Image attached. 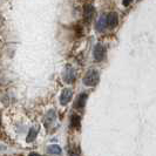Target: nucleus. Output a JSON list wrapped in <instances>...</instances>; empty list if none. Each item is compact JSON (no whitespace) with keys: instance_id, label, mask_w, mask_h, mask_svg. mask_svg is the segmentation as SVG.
<instances>
[{"instance_id":"obj_1","label":"nucleus","mask_w":156,"mask_h":156,"mask_svg":"<svg viewBox=\"0 0 156 156\" xmlns=\"http://www.w3.org/2000/svg\"><path fill=\"white\" fill-rule=\"evenodd\" d=\"M99 79H100V75L98 73V70L95 69H89L88 73L86 74V76L83 79V83L86 86H95L98 82H99Z\"/></svg>"},{"instance_id":"obj_2","label":"nucleus","mask_w":156,"mask_h":156,"mask_svg":"<svg viewBox=\"0 0 156 156\" xmlns=\"http://www.w3.org/2000/svg\"><path fill=\"white\" fill-rule=\"evenodd\" d=\"M105 56H106V47L101 44H98L94 48V59L96 61H102Z\"/></svg>"},{"instance_id":"obj_3","label":"nucleus","mask_w":156,"mask_h":156,"mask_svg":"<svg viewBox=\"0 0 156 156\" xmlns=\"http://www.w3.org/2000/svg\"><path fill=\"white\" fill-rule=\"evenodd\" d=\"M63 80L67 83H72L75 80V72H74V69L72 68V66H69V65L66 67V69L63 72Z\"/></svg>"},{"instance_id":"obj_4","label":"nucleus","mask_w":156,"mask_h":156,"mask_svg":"<svg viewBox=\"0 0 156 156\" xmlns=\"http://www.w3.org/2000/svg\"><path fill=\"white\" fill-rule=\"evenodd\" d=\"M72 98H73L72 90L70 89H63L61 95H60V103L61 105H67L72 100Z\"/></svg>"},{"instance_id":"obj_5","label":"nucleus","mask_w":156,"mask_h":156,"mask_svg":"<svg viewBox=\"0 0 156 156\" xmlns=\"http://www.w3.org/2000/svg\"><path fill=\"white\" fill-rule=\"evenodd\" d=\"M93 16H94V7L92 5H86L85 9H83V16H85L87 23H89L92 20Z\"/></svg>"},{"instance_id":"obj_6","label":"nucleus","mask_w":156,"mask_h":156,"mask_svg":"<svg viewBox=\"0 0 156 156\" xmlns=\"http://www.w3.org/2000/svg\"><path fill=\"white\" fill-rule=\"evenodd\" d=\"M107 21H108V26H110L113 28V27H115L119 23V16L115 12H112V13H109L107 16Z\"/></svg>"},{"instance_id":"obj_7","label":"nucleus","mask_w":156,"mask_h":156,"mask_svg":"<svg viewBox=\"0 0 156 156\" xmlns=\"http://www.w3.org/2000/svg\"><path fill=\"white\" fill-rule=\"evenodd\" d=\"M87 95L86 93H82L79 95L78 100H76V108L79 109H82L83 107H85V105H86V101H87Z\"/></svg>"},{"instance_id":"obj_8","label":"nucleus","mask_w":156,"mask_h":156,"mask_svg":"<svg viewBox=\"0 0 156 156\" xmlns=\"http://www.w3.org/2000/svg\"><path fill=\"white\" fill-rule=\"evenodd\" d=\"M108 25V21H107V16H101L99 20H98V23H96V28L99 31H102L106 28V26Z\"/></svg>"},{"instance_id":"obj_9","label":"nucleus","mask_w":156,"mask_h":156,"mask_svg":"<svg viewBox=\"0 0 156 156\" xmlns=\"http://www.w3.org/2000/svg\"><path fill=\"white\" fill-rule=\"evenodd\" d=\"M47 151L52 155H60L61 154V148L58 146V144H51L48 148H47Z\"/></svg>"},{"instance_id":"obj_10","label":"nucleus","mask_w":156,"mask_h":156,"mask_svg":"<svg viewBox=\"0 0 156 156\" xmlns=\"http://www.w3.org/2000/svg\"><path fill=\"white\" fill-rule=\"evenodd\" d=\"M55 112L54 110H49L48 113H47L46 115V120H45V125L46 126H49L51 123H52V121H54L55 120Z\"/></svg>"},{"instance_id":"obj_11","label":"nucleus","mask_w":156,"mask_h":156,"mask_svg":"<svg viewBox=\"0 0 156 156\" xmlns=\"http://www.w3.org/2000/svg\"><path fill=\"white\" fill-rule=\"evenodd\" d=\"M37 129L35 128H31L30 129V132H28V135H27V142H33V141L35 140V137H37Z\"/></svg>"},{"instance_id":"obj_12","label":"nucleus","mask_w":156,"mask_h":156,"mask_svg":"<svg viewBox=\"0 0 156 156\" xmlns=\"http://www.w3.org/2000/svg\"><path fill=\"white\" fill-rule=\"evenodd\" d=\"M70 125H72V127L79 128V127H80V116L76 115V114L72 115V119H70Z\"/></svg>"},{"instance_id":"obj_13","label":"nucleus","mask_w":156,"mask_h":156,"mask_svg":"<svg viewBox=\"0 0 156 156\" xmlns=\"http://www.w3.org/2000/svg\"><path fill=\"white\" fill-rule=\"evenodd\" d=\"M69 154L70 156H80V149H79L78 146H74L73 149H70Z\"/></svg>"},{"instance_id":"obj_14","label":"nucleus","mask_w":156,"mask_h":156,"mask_svg":"<svg viewBox=\"0 0 156 156\" xmlns=\"http://www.w3.org/2000/svg\"><path fill=\"white\" fill-rule=\"evenodd\" d=\"M132 2H133V0H123V5L125 6H129Z\"/></svg>"},{"instance_id":"obj_15","label":"nucleus","mask_w":156,"mask_h":156,"mask_svg":"<svg viewBox=\"0 0 156 156\" xmlns=\"http://www.w3.org/2000/svg\"><path fill=\"white\" fill-rule=\"evenodd\" d=\"M28 156H40V155L38 154V153H31V154H30Z\"/></svg>"}]
</instances>
